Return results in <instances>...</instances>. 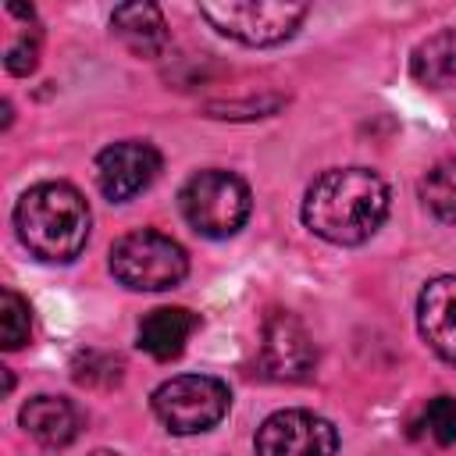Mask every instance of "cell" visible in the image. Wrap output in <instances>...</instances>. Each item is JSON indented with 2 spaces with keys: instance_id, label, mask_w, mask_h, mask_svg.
I'll use <instances>...</instances> for the list:
<instances>
[{
  "instance_id": "obj_1",
  "label": "cell",
  "mask_w": 456,
  "mask_h": 456,
  "mask_svg": "<svg viewBox=\"0 0 456 456\" xmlns=\"http://www.w3.org/2000/svg\"><path fill=\"white\" fill-rule=\"evenodd\" d=\"M388 217V185L370 167H331L303 196V224L335 246L367 242Z\"/></svg>"
},
{
  "instance_id": "obj_2",
  "label": "cell",
  "mask_w": 456,
  "mask_h": 456,
  "mask_svg": "<svg viewBox=\"0 0 456 456\" xmlns=\"http://www.w3.org/2000/svg\"><path fill=\"white\" fill-rule=\"evenodd\" d=\"M14 232L36 260L68 264L89 239V207L75 185L39 182L18 200Z\"/></svg>"
},
{
  "instance_id": "obj_3",
  "label": "cell",
  "mask_w": 456,
  "mask_h": 456,
  "mask_svg": "<svg viewBox=\"0 0 456 456\" xmlns=\"http://www.w3.org/2000/svg\"><path fill=\"white\" fill-rule=\"evenodd\" d=\"M178 203L192 232L207 239H228L249 217V185L232 171L207 167L182 185Z\"/></svg>"
},
{
  "instance_id": "obj_4",
  "label": "cell",
  "mask_w": 456,
  "mask_h": 456,
  "mask_svg": "<svg viewBox=\"0 0 456 456\" xmlns=\"http://www.w3.org/2000/svg\"><path fill=\"white\" fill-rule=\"evenodd\" d=\"M189 271V256L185 249L160 232L139 228L121 235L110 246V274L135 292H160V289H175Z\"/></svg>"
},
{
  "instance_id": "obj_5",
  "label": "cell",
  "mask_w": 456,
  "mask_h": 456,
  "mask_svg": "<svg viewBox=\"0 0 456 456\" xmlns=\"http://www.w3.org/2000/svg\"><path fill=\"white\" fill-rule=\"evenodd\" d=\"M200 14L228 39L246 46H274L285 43L306 18V4L289 0H207Z\"/></svg>"
},
{
  "instance_id": "obj_6",
  "label": "cell",
  "mask_w": 456,
  "mask_h": 456,
  "mask_svg": "<svg viewBox=\"0 0 456 456\" xmlns=\"http://www.w3.org/2000/svg\"><path fill=\"white\" fill-rule=\"evenodd\" d=\"M228 403H232L228 385L210 374H178V378L164 381L150 399L157 420L171 435L210 431L228 413Z\"/></svg>"
},
{
  "instance_id": "obj_7",
  "label": "cell",
  "mask_w": 456,
  "mask_h": 456,
  "mask_svg": "<svg viewBox=\"0 0 456 456\" xmlns=\"http://www.w3.org/2000/svg\"><path fill=\"white\" fill-rule=\"evenodd\" d=\"M260 378L278 385L306 381L317 367V346L306 331V324L289 310H271L260 324V356H256Z\"/></svg>"
},
{
  "instance_id": "obj_8",
  "label": "cell",
  "mask_w": 456,
  "mask_h": 456,
  "mask_svg": "<svg viewBox=\"0 0 456 456\" xmlns=\"http://www.w3.org/2000/svg\"><path fill=\"white\" fill-rule=\"evenodd\" d=\"M331 420L310 410H278L256 428V456H335Z\"/></svg>"
},
{
  "instance_id": "obj_9",
  "label": "cell",
  "mask_w": 456,
  "mask_h": 456,
  "mask_svg": "<svg viewBox=\"0 0 456 456\" xmlns=\"http://www.w3.org/2000/svg\"><path fill=\"white\" fill-rule=\"evenodd\" d=\"M160 171V153L142 139H121L96 153V185L110 203L139 196Z\"/></svg>"
},
{
  "instance_id": "obj_10",
  "label": "cell",
  "mask_w": 456,
  "mask_h": 456,
  "mask_svg": "<svg viewBox=\"0 0 456 456\" xmlns=\"http://www.w3.org/2000/svg\"><path fill=\"white\" fill-rule=\"evenodd\" d=\"M417 328L431 353L456 367V274H438L420 289Z\"/></svg>"
},
{
  "instance_id": "obj_11",
  "label": "cell",
  "mask_w": 456,
  "mask_h": 456,
  "mask_svg": "<svg viewBox=\"0 0 456 456\" xmlns=\"http://www.w3.org/2000/svg\"><path fill=\"white\" fill-rule=\"evenodd\" d=\"M21 428L46 449H64L78 438L82 431V417L75 410L71 399H61V395H32L21 413H18Z\"/></svg>"
},
{
  "instance_id": "obj_12",
  "label": "cell",
  "mask_w": 456,
  "mask_h": 456,
  "mask_svg": "<svg viewBox=\"0 0 456 456\" xmlns=\"http://www.w3.org/2000/svg\"><path fill=\"white\" fill-rule=\"evenodd\" d=\"M110 28H114V36L132 50V53H139V57H157V53H164V46H167V21H164V14H160V7L157 4H121V7H114V14H110Z\"/></svg>"
},
{
  "instance_id": "obj_13",
  "label": "cell",
  "mask_w": 456,
  "mask_h": 456,
  "mask_svg": "<svg viewBox=\"0 0 456 456\" xmlns=\"http://www.w3.org/2000/svg\"><path fill=\"white\" fill-rule=\"evenodd\" d=\"M196 328H200V317L192 310H185V306H157L139 324V346L153 360H175L185 349V342L192 338Z\"/></svg>"
},
{
  "instance_id": "obj_14",
  "label": "cell",
  "mask_w": 456,
  "mask_h": 456,
  "mask_svg": "<svg viewBox=\"0 0 456 456\" xmlns=\"http://www.w3.org/2000/svg\"><path fill=\"white\" fill-rule=\"evenodd\" d=\"M410 75L428 89L452 86L456 82V28H442L428 36L424 43H417L410 53Z\"/></svg>"
},
{
  "instance_id": "obj_15",
  "label": "cell",
  "mask_w": 456,
  "mask_h": 456,
  "mask_svg": "<svg viewBox=\"0 0 456 456\" xmlns=\"http://www.w3.org/2000/svg\"><path fill=\"white\" fill-rule=\"evenodd\" d=\"M420 200L431 217H438L442 224H456V157L438 160L420 178Z\"/></svg>"
},
{
  "instance_id": "obj_16",
  "label": "cell",
  "mask_w": 456,
  "mask_h": 456,
  "mask_svg": "<svg viewBox=\"0 0 456 456\" xmlns=\"http://www.w3.org/2000/svg\"><path fill=\"white\" fill-rule=\"evenodd\" d=\"M32 335V310L28 303L14 292V289H4L0 292V338H4V349H21Z\"/></svg>"
},
{
  "instance_id": "obj_17",
  "label": "cell",
  "mask_w": 456,
  "mask_h": 456,
  "mask_svg": "<svg viewBox=\"0 0 456 456\" xmlns=\"http://www.w3.org/2000/svg\"><path fill=\"white\" fill-rule=\"evenodd\" d=\"M420 428L431 442L452 445L456 442V399L452 395H435L420 413Z\"/></svg>"
},
{
  "instance_id": "obj_18",
  "label": "cell",
  "mask_w": 456,
  "mask_h": 456,
  "mask_svg": "<svg viewBox=\"0 0 456 456\" xmlns=\"http://www.w3.org/2000/svg\"><path fill=\"white\" fill-rule=\"evenodd\" d=\"M36 64H39V28H36V21H28V25H21V32L11 39L7 53H4V68H7L11 75H28Z\"/></svg>"
},
{
  "instance_id": "obj_19",
  "label": "cell",
  "mask_w": 456,
  "mask_h": 456,
  "mask_svg": "<svg viewBox=\"0 0 456 456\" xmlns=\"http://www.w3.org/2000/svg\"><path fill=\"white\" fill-rule=\"evenodd\" d=\"M75 381L78 385H114L121 381V360L103 356V353H82L75 360Z\"/></svg>"
},
{
  "instance_id": "obj_20",
  "label": "cell",
  "mask_w": 456,
  "mask_h": 456,
  "mask_svg": "<svg viewBox=\"0 0 456 456\" xmlns=\"http://www.w3.org/2000/svg\"><path fill=\"white\" fill-rule=\"evenodd\" d=\"M96 456H114V452H96Z\"/></svg>"
}]
</instances>
